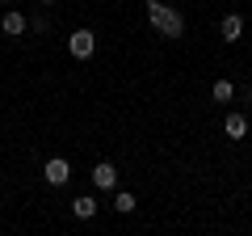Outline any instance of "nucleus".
<instances>
[{"instance_id": "nucleus-1", "label": "nucleus", "mask_w": 252, "mask_h": 236, "mask_svg": "<svg viewBox=\"0 0 252 236\" xmlns=\"http://www.w3.org/2000/svg\"><path fill=\"white\" fill-rule=\"evenodd\" d=\"M147 21L160 30V38H185V17H181L172 4H160V0H147Z\"/></svg>"}, {"instance_id": "nucleus-2", "label": "nucleus", "mask_w": 252, "mask_h": 236, "mask_svg": "<svg viewBox=\"0 0 252 236\" xmlns=\"http://www.w3.org/2000/svg\"><path fill=\"white\" fill-rule=\"evenodd\" d=\"M67 51H72L76 59H93V51H97L93 30H72V34H67Z\"/></svg>"}, {"instance_id": "nucleus-3", "label": "nucleus", "mask_w": 252, "mask_h": 236, "mask_svg": "<svg viewBox=\"0 0 252 236\" xmlns=\"http://www.w3.org/2000/svg\"><path fill=\"white\" fill-rule=\"evenodd\" d=\"M42 177H46V186H67L72 182V164L63 160V156H51L42 164Z\"/></svg>"}, {"instance_id": "nucleus-4", "label": "nucleus", "mask_w": 252, "mask_h": 236, "mask_svg": "<svg viewBox=\"0 0 252 236\" xmlns=\"http://www.w3.org/2000/svg\"><path fill=\"white\" fill-rule=\"evenodd\" d=\"M93 186H97V190H114L118 186V169L109 160H97L93 164Z\"/></svg>"}, {"instance_id": "nucleus-5", "label": "nucleus", "mask_w": 252, "mask_h": 236, "mask_svg": "<svg viewBox=\"0 0 252 236\" xmlns=\"http://www.w3.org/2000/svg\"><path fill=\"white\" fill-rule=\"evenodd\" d=\"M0 30H4V34L9 38H21L30 30V21H26V13H17V9H9L4 13V17H0Z\"/></svg>"}, {"instance_id": "nucleus-6", "label": "nucleus", "mask_w": 252, "mask_h": 236, "mask_svg": "<svg viewBox=\"0 0 252 236\" xmlns=\"http://www.w3.org/2000/svg\"><path fill=\"white\" fill-rule=\"evenodd\" d=\"M219 34H223L227 42H240V34H244V17H240V13H227L223 26H219Z\"/></svg>"}, {"instance_id": "nucleus-7", "label": "nucleus", "mask_w": 252, "mask_h": 236, "mask_svg": "<svg viewBox=\"0 0 252 236\" xmlns=\"http://www.w3.org/2000/svg\"><path fill=\"white\" fill-rule=\"evenodd\" d=\"M223 131H227V139H244V135H248V118H244V114H227Z\"/></svg>"}, {"instance_id": "nucleus-8", "label": "nucleus", "mask_w": 252, "mask_h": 236, "mask_svg": "<svg viewBox=\"0 0 252 236\" xmlns=\"http://www.w3.org/2000/svg\"><path fill=\"white\" fill-rule=\"evenodd\" d=\"M72 215L76 219H93L97 215V198H93V194H80V198L72 202Z\"/></svg>"}, {"instance_id": "nucleus-9", "label": "nucleus", "mask_w": 252, "mask_h": 236, "mask_svg": "<svg viewBox=\"0 0 252 236\" xmlns=\"http://www.w3.org/2000/svg\"><path fill=\"white\" fill-rule=\"evenodd\" d=\"M114 211H118V215H130V211H135V194H130V190H118L114 194Z\"/></svg>"}, {"instance_id": "nucleus-10", "label": "nucleus", "mask_w": 252, "mask_h": 236, "mask_svg": "<svg viewBox=\"0 0 252 236\" xmlns=\"http://www.w3.org/2000/svg\"><path fill=\"white\" fill-rule=\"evenodd\" d=\"M210 93H215V101H231L235 97V84L231 80H215V89H210Z\"/></svg>"}, {"instance_id": "nucleus-11", "label": "nucleus", "mask_w": 252, "mask_h": 236, "mask_svg": "<svg viewBox=\"0 0 252 236\" xmlns=\"http://www.w3.org/2000/svg\"><path fill=\"white\" fill-rule=\"evenodd\" d=\"M38 4H55V0H38Z\"/></svg>"}, {"instance_id": "nucleus-12", "label": "nucleus", "mask_w": 252, "mask_h": 236, "mask_svg": "<svg viewBox=\"0 0 252 236\" xmlns=\"http://www.w3.org/2000/svg\"><path fill=\"white\" fill-rule=\"evenodd\" d=\"M0 4H13V0H0Z\"/></svg>"}, {"instance_id": "nucleus-13", "label": "nucleus", "mask_w": 252, "mask_h": 236, "mask_svg": "<svg viewBox=\"0 0 252 236\" xmlns=\"http://www.w3.org/2000/svg\"><path fill=\"white\" fill-rule=\"evenodd\" d=\"M248 101H252V89H248Z\"/></svg>"}]
</instances>
